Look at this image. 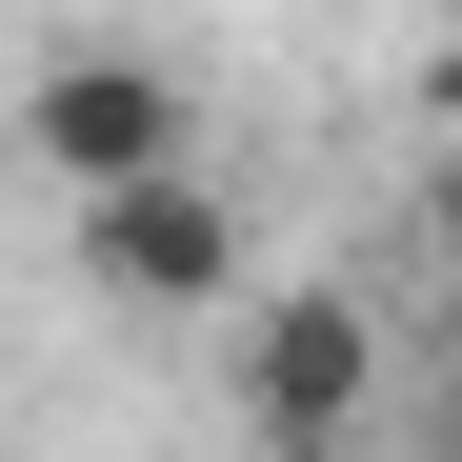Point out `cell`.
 Instances as JSON below:
<instances>
[{"label": "cell", "instance_id": "cell-3", "mask_svg": "<svg viewBox=\"0 0 462 462\" xmlns=\"http://www.w3.org/2000/svg\"><path fill=\"white\" fill-rule=\"evenodd\" d=\"M81 262H101V301H242V221L201 201V162H162V181H101L81 201Z\"/></svg>", "mask_w": 462, "mask_h": 462}, {"label": "cell", "instance_id": "cell-1", "mask_svg": "<svg viewBox=\"0 0 462 462\" xmlns=\"http://www.w3.org/2000/svg\"><path fill=\"white\" fill-rule=\"evenodd\" d=\"M362 422H382V322H362V301H262V322H242V442L322 462Z\"/></svg>", "mask_w": 462, "mask_h": 462}, {"label": "cell", "instance_id": "cell-2", "mask_svg": "<svg viewBox=\"0 0 462 462\" xmlns=\"http://www.w3.org/2000/svg\"><path fill=\"white\" fill-rule=\"evenodd\" d=\"M181 81H162V60H41V101H21V162L60 181V201H101V181H162L181 162Z\"/></svg>", "mask_w": 462, "mask_h": 462}, {"label": "cell", "instance_id": "cell-5", "mask_svg": "<svg viewBox=\"0 0 462 462\" xmlns=\"http://www.w3.org/2000/svg\"><path fill=\"white\" fill-rule=\"evenodd\" d=\"M442 242H462V162H442Z\"/></svg>", "mask_w": 462, "mask_h": 462}, {"label": "cell", "instance_id": "cell-6", "mask_svg": "<svg viewBox=\"0 0 462 462\" xmlns=\"http://www.w3.org/2000/svg\"><path fill=\"white\" fill-rule=\"evenodd\" d=\"M442 442H462V382H442Z\"/></svg>", "mask_w": 462, "mask_h": 462}, {"label": "cell", "instance_id": "cell-4", "mask_svg": "<svg viewBox=\"0 0 462 462\" xmlns=\"http://www.w3.org/2000/svg\"><path fill=\"white\" fill-rule=\"evenodd\" d=\"M442 382H462V242H442Z\"/></svg>", "mask_w": 462, "mask_h": 462}, {"label": "cell", "instance_id": "cell-7", "mask_svg": "<svg viewBox=\"0 0 462 462\" xmlns=\"http://www.w3.org/2000/svg\"><path fill=\"white\" fill-rule=\"evenodd\" d=\"M442 60H462V0H442Z\"/></svg>", "mask_w": 462, "mask_h": 462}]
</instances>
